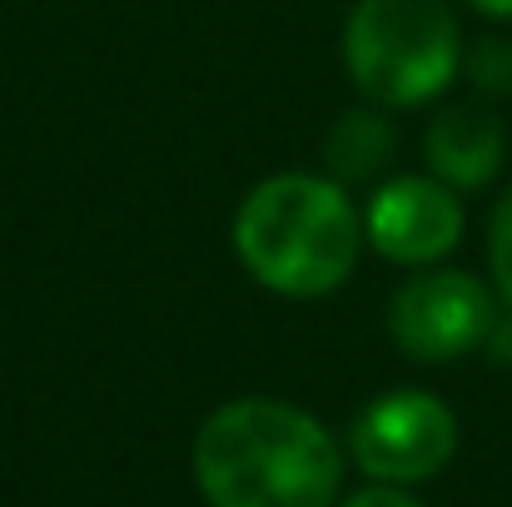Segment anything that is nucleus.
Here are the masks:
<instances>
[{
    "instance_id": "39448f33",
    "label": "nucleus",
    "mask_w": 512,
    "mask_h": 507,
    "mask_svg": "<svg viewBox=\"0 0 512 507\" xmlns=\"http://www.w3.org/2000/svg\"><path fill=\"white\" fill-rule=\"evenodd\" d=\"M498 324L493 289L468 269H418L388 299V338L413 363H458Z\"/></svg>"
},
{
    "instance_id": "20e7f679",
    "label": "nucleus",
    "mask_w": 512,
    "mask_h": 507,
    "mask_svg": "<svg viewBox=\"0 0 512 507\" xmlns=\"http://www.w3.org/2000/svg\"><path fill=\"white\" fill-rule=\"evenodd\" d=\"M348 453L373 483L413 488V483L438 478L453 463L458 418L428 388H393L353 418Z\"/></svg>"
},
{
    "instance_id": "f8f14e48",
    "label": "nucleus",
    "mask_w": 512,
    "mask_h": 507,
    "mask_svg": "<svg viewBox=\"0 0 512 507\" xmlns=\"http://www.w3.org/2000/svg\"><path fill=\"white\" fill-rule=\"evenodd\" d=\"M468 5L488 20H512V0H468Z\"/></svg>"
},
{
    "instance_id": "1a4fd4ad",
    "label": "nucleus",
    "mask_w": 512,
    "mask_h": 507,
    "mask_svg": "<svg viewBox=\"0 0 512 507\" xmlns=\"http://www.w3.org/2000/svg\"><path fill=\"white\" fill-rule=\"evenodd\" d=\"M463 70H468V80H473L483 95H493V100L512 95V40L508 35L478 40L473 50H463Z\"/></svg>"
},
{
    "instance_id": "7ed1b4c3",
    "label": "nucleus",
    "mask_w": 512,
    "mask_h": 507,
    "mask_svg": "<svg viewBox=\"0 0 512 507\" xmlns=\"http://www.w3.org/2000/svg\"><path fill=\"white\" fill-rule=\"evenodd\" d=\"M348 80L378 110L438 100L463 70V30L448 0H358L343 25Z\"/></svg>"
},
{
    "instance_id": "f03ea898",
    "label": "nucleus",
    "mask_w": 512,
    "mask_h": 507,
    "mask_svg": "<svg viewBox=\"0 0 512 507\" xmlns=\"http://www.w3.org/2000/svg\"><path fill=\"white\" fill-rule=\"evenodd\" d=\"M363 214L339 179L269 174L234 214V254L254 284L284 299H324L343 289L363 254Z\"/></svg>"
},
{
    "instance_id": "9d476101",
    "label": "nucleus",
    "mask_w": 512,
    "mask_h": 507,
    "mask_svg": "<svg viewBox=\"0 0 512 507\" xmlns=\"http://www.w3.org/2000/svg\"><path fill=\"white\" fill-rule=\"evenodd\" d=\"M488 274H493V289L503 294V304L512 309V184L488 214Z\"/></svg>"
},
{
    "instance_id": "9b49d317",
    "label": "nucleus",
    "mask_w": 512,
    "mask_h": 507,
    "mask_svg": "<svg viewBox=\"0 0 512 507\" xmlns=\"http://www.w3.org/2000/svg\"><path fill=\"white\" fill-rule=\"evenodd\" d=\"M339 507H423L408 488H393V483H368L358 493H348Z\"/></svg>"
},
{
    "instance_id": "f257e3e1",
    "label": "nucleus",
    "mask_w": 512,
    "mask_h": 507,
    "mask_svg": "<svg viewBox=\"0 0 512 507\" xmlns=\"http://www.w3.org/2000/svg\"><path fill=\"white\" fill-rule=\"evenodd\" d=\"M194 483L209 507H334L343 453L314 413L234 398L194 433Z\"/></svg>"
},
{
    "instance_id": "6e6552de",
    "label": "nucleus",
    "mask_w": 512,
    "mask_h": 507,
    "mask_svg": "<svg viewBox=\"0 0 512 507\" xmlns=\"http://www.w3.org/2000/svg\"><path fill=\"white\" fill-rule=\"evenodd\" d=\"M393 145H398L393 120L378 105H368V110L339 115V125L324 140V155H329V169L339 184H363V179L383 174V165L393 160Z\"/></svg>"
},
{
    "instance_id": "0eeeda50",
    "label": "nucleus",
    "mask_w": 512,
    "mask_h": 507,
    "mask_svg": "<svg viewBox=\"0 0 512 507\" xmlns=\"http://www.w3.org/2000/svg\"><path fill=\"white\" fill-rule=\"evenodd\" d=\"M423 155L433 179H443L448 189H483L508 160V125L483 105H448L433 115Z\"/></svg>"
},
{
    "instance_id": "423d86ee",
    "label": "nucleus",
    "mask_w": 512,
    "mask_h": 507,
    "mask_svg": "<svg viewBox=\"0 0 512 507\" xmlns=\"http://www.w3.org/2000/svg\"><path fill=\"white\" fill-rule=\"evenodd\" d=\"M463 229L468 214L458 189H448L433 174H398L363 209V239L388 264H408V269L443 264L463 244Z\"/></svg>"
}]
</instances>
